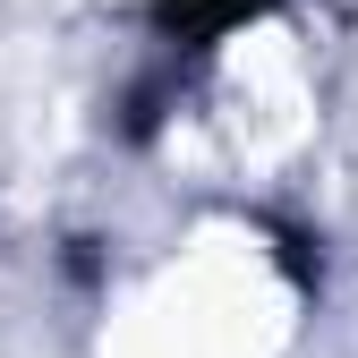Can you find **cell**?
<instances>
[{
    "label": "cell",
    "mask_w": 358,
    "mask_h": 358,
    "mask_svg": "<svg viewBox=\"0 0 358 358\" xmlns=\"http://www.w3.org/2000/svg\"><path fill=\"white\" fill-rule=\"evenodd\" d=\"M171 9H179V0H171ZM188 9H196L205 26H231V17H256L264 0H188Z\"/></svg>",
    "instance_id": "6da1fadb"
}]
</instances>
